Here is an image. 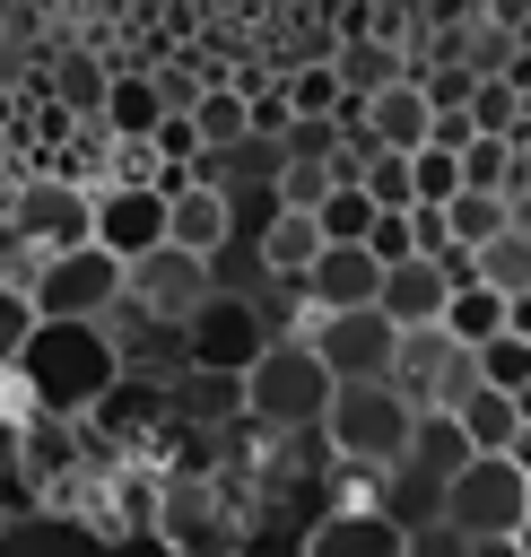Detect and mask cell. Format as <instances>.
<instances>
[{"instance_id":"obj_30","label":"cell","mask_w":531,"mask_h":557,"mask_svg":"<svg viewBox=\"0 0 531 557\" xmlns=\"http://www.w3.org/2000/svg\"><path fill=\"white\" fill-rule=\"evenodd\" d=\"M479 383L505 392V400H522V392H531V339H514V331L487 339V348H479Z\"/></svg>"},{"instance_id":"obj_5","label":"cell","mask_w":531,"mask_h":557,"mask_svg":"<svg viewBox=\"0 0 531 557\" xmlns=\"http://www.w3.org/2000/svg\"><path fill=\"white\" fill-rule=\"evenodd\" d=\"M444 522H453L461 540H522V531H531V470H522L514 453H479V461L453 479Z\"/></svg>"},{"instance_id":"obj_20","label":"cell","mask_w":531,"mask_h":557,"mask_svg":"<svg viewBox=\"0 0 531 557\" xmlns=\"http://www.w3.org/2000/svg\"><path fill=\"white\" fill-rule=\"evenodd\" d=\"M44 96L70 113V122H104V96H113V70L96 52H61V70L44 78Z\"/></svg>"},{"instance_id":"obj_10","label":"cell","mask_w":531,"mask_h":557,"mask_svg":"<svg viewBox=\"0 0 531 557\" xmlns=\"http://www.w3.org/2000/svg\"><path fill=\"white\" fill-rule=\"evenodd\" d=\"M165 244H174V200L157 183H104L96 191V252H113L131 270V261H148Z\"/></svg>"},{"instance_id":"obj_28","label":"cell","mask_w":531,"mask_h":557,"mask_svg":"<svg viewBox=\"0 0 531 557\" xmlns=\"http://www.w3.org/2000/svg\"><path fill=\"white\" fill-rule=\"evenodd\" d=\"M522 104H531V96H522L514 78H479V96H470V131H479V139H514V131H522Z\"/></svg>"},{"instance_id":"obj_26","label":"cell","mask_w":531,"mask_h":557,"mask_svg":"<svg viewBox=\"0 0 531 557\" xmlns=\"http://www.w3.org/2000/svg\"><path fill=\"white\" fill-rule=\"evenodd\" d=\"M444 331H453L461 348H487V339H505V296H496V287H453V305H444Z\"/></svg>"},{"instance_id":"obj_37","label":"cell","mask_w":531,"mask_h":557,"mask_svg":"<svg viewBox=\"0 0 531 557\" xmlns=\"http://www.w3.org/2000/svg\"><path fill=\"white\" fill-rule=\"evenodd\" d=\"M17 453H26V426H9V418H0V470H17Z\"/></svg>"},{"instance_id":"obj_23","label":"cell","mask_w":531,"mask_h":557,"mask_svg":"<svg viewBox=\"0 0 531 557\" xmlns=\"http://www.w3.org/2000/svg\"><path fill=\"white\" fill-rule=\"evenodd\" d=\"M192 131H200V148H209V157L244 148V139H252V96H244V87H209V96L192 104Z\"/></svg>"},{"instance_id":"obj_12","label":"cell","mask_w":531,"mask_h":557,"mask_svg":"<svg viewBox=\"0 0 531 557\" xmlns=\"http://www.w3.org/2000/svg\"><path fill=\"white\" fill-rule=\"evenodd\" d=\"M305 557H409V531L383 505H322L305 531Z\"/></svg>"},{"instance_id":"obj_40","label":"cell","mask_w":531,"mask_h":557,"mask_svg":"<svg viewBox=\"0 0 531 557\" xmlns=\"http://www.w3.org/2000/svg\"><path fill=\"white\" fill-rule=\"evenodd\" d=\"M244 557H270V548H252V540H244ZM287 557H305V540H296V548H287Z\"/></svg>"},{"instance_id":"obj_2","label":"cell","mask_w":531,"mask_h":557,"mask_svg":"<svg viewBox=\"0 0 531 557\" xmlns=\"http://www.w3.org/2000/svg\"><path fill=\"white\" fill-rule=\"evenodd\" d=\"M331 400H339V383L305 339H270L252 357V374H244V418L261 435H305V426L331 418Z\"/></svg>"},{"instance_id":"obj_13","label":"cell","mask_w":531,"mask_h":557,"mask_svg":"<svg viewBox=\"0 0 531 557\" xmlns=\"http://www.w3.org/2000/svg\"><path fill=\"white\" fill-rule=\"evenodd\" d=\"M305 296H313V313H366V305H383V261L366 244H322V261L305 270Z\"/></svg>"},{"instance_id":"obj_33","label":"cell","mask_w":531,"mask_h":557,"mask_svg":"<svg viewBox=\"0 0 531 557\" xmlns=\"http://www.w3.org/2000/svg\"><path fill=\"white\" fill-rule=\"evenodd\" d=\"M366 252H374L383 270H400V261H418V218H374V235H366Z\"/></svg>"},{"instance_id":"obj_31","label":"cell","mask_w":531,"mask_h":557,"mask_svg":"<svg viewBox=\"0 0 531 557\" xmlns=\"http://www.w3.org/2000/svg\"><path fill=\"white\" fill-rule=\"evenodd\" d=\"M409 174H418V209H453L461 200V157L453 148H418Z\"/></svg>"},{"instance_id":"obj_36","label":"cell","mask_w":531,"mask_h":557,"mask_svg":"<svg viewBox=\"0 0 531 557\" xmlns=\"http://www.w3.org/2000/svg\"><path fill=\"white\" fill-rule=\"evenodd\" d=\"M505 331H514V339H531V296H505Z\"/></svg>"},{"instance_id":"obj_35","label":"cell","mask_w":531,"mask_h":557,"mask_svg":"<svg viewBox=\"0 0 531 557\" xmlns=\"http://www.w3.org/2000/svg\"><path fill=\"white\" fill-rule=\"evenodd\" d=\"M409 557H470V540H461L453 522H427V531L409 540Z\"/></svg>"},{"instance_id":"obj_3","label":"cell","mask_w":531,"mask_h":557,"mask_svg":"<svg viewBox=\"0 0 531 557\" xmlns=\"http://www.w3.org/2000/svg\"><path fill=\"white\" fill-rule=\"evenodd\" d=\"M409 426H418V409H409L392 383H339V400H331V418H322L339 470H366V479H392V470L409 461Z\"/></svg>"},{"instance_id":"obj_14","label":"cell","mask_w":531,"mask_h":557,"mask_svg":"<svg viewBox=\"0 0 531 557\" xmlns=\"http://www.w3.org/2000/svg\"><path fill=\"white\" fill-rule=\"evenodd\" d=\"M17 470H26V479H35V496L52 505L61 487H78V479L96 470V453H87V435H78L70 418H35V426H26V453H17Z\"/></svg>"},{"instance_id":"obj_18","label":"cell","mask_w":531,"mask_h":557,"mask_svg":"<svg viewBox=\"0 0 531 557\" xmlns=\"http://www.w3.org/2000/svg\"><path fill=\"white\" fill-rule=\"evenodd\" d=\"M226 244H235V209H226V191H209V183L174 191V252H200V261H218Z\"/></svg>"},{"instance_id":"obj_41","label":"cell","mask_w":531,"mask_h":557,"mask_svg":"<svg viewBox=\"0 0 531 557\" xmlns=\"http://www.w3.org/2000/svg\"><path fill=\"white\" fill-rule=\"evenodd\" d=\"M522 557H531V531H522Z\"/></svg>"},{"instance_id":"obj_38","label":"cell","mask_w":531,"mask_h":557,"mask_svg":"<svg viewBox=\"0 0 531 557\" xmlns=\"http://www.w3.org/2000/svg\"><path fill=\"white\" fill-rule=\"evenodd\" d=\"M470 557H522V540H470Z\"/></svg>"},{"instance_id":"obj_7","label":"cell","mask_w":531,"mask_h":557,"mask_svg":"<svg viewBox=\"0 0 531 557\" xmlns=\"http://www.w3.org/2000/svg\"><path fill=\"white\" fill-rule=\"evenodd\" d=\"M305 348L331 366V383H392V366H400V331L383 322V305H366V313H313Z\"/></svg>"},{"instance_id":"obj_6","label":"cell","mask_w":531,"mask_h":557,"mask_svg":"<svg viewBox=\"0 0 531 557\" xmlns=\"http://www.w3.org/2000/svg\"><path fill=\"white\" fill-rule=\"evenodd\" d=\"M122 287H131V270L113 261V252H61V261H35V278H26V305H35V322H113V305H122Z\"/></svg>"},{"instance_id":"obj_21","label":"cell","mask_w":531,"mask_h":557,"mask_svg":"<svg viewBox=\"0 0 531 557\" xmlns=\"http://www.w3.org/2000/svg\"><path fill=\"white\" fill-rule=\"evenodd\" d=\"M252 252H261V270H270V278H305V270L322 261V226H313L305 209H279V218H270V235H261Z\"/></svg>"},{"instance_id":"obj_29","label":"cell","mask_w":531,"mask_h":557,"mask_svg":"<svg viewBox=\"0 0 531 557\" xmlns=\"http://www.w3.org/2000/svg\"><path fill=\"white\" fill-rule=\"evenodd\" d=\"M374 218H383V209L366 200V183H348V191H331V200L313 209V226H322V244H366V235H374Z\"/></svg>"},{"instance_id":"obj_25","label":"cell","mask_w":531,"mask_h":557,"mask_svg":"<svg viewBox=\"0 0 531 557\" xmlns=\"http://www.w3.org/2000/svg\"><path fill=\"white\" fill-rule=\"evenodd\" d=\"M505 226H514V209H505L496 191H461V200L444 209V235H453L461 252H487V244H496Z\"/></svg>"},{"instance_id":"obj_1","label":"cell","mask_w":531,"mask_h":557,"mask_svg":"<svg viewBox=\"0 0 531 557\" xmlns=\"http://www.w3.org/2000/svg\"><path fill=\"white\" fill-rule=\"evenodd\" d=\"M26 392H35V418H87L113 383H122V348L104 322H35L26 357H17Z\"/></svg>"},{"instance_id":"obj_24","label":"cell","mask_w":531,"mask_h":557,"mask_svg":"<svg viewBox=\"0 0 531 557\" xmlns=\"http://www.w3.org/2000/svg\"><path fill=\"white\" fill-rule=\"evenodd\" d=\"M453 418H461L470 453H514V435H522V409H514L505 392H487V383H479V392H470V400H461Z\"/></svg>"},{"instance_id":"obj_39","label":"cell","mask_w":531,"mask_h":557,"mask_svg":"<svg viewBox=\"0 0 531 557\" xmlns=\"http://www.w3.org/2000/svg\"><path fill=\"white\" fill-rule=\"evenodd\" d=\"M514 461H522V470H531V426H522V435H514Z\"/></svg>"},{"instance_id":"obj_11","label":"cell","mask_w":531,"mask_h":557,"mask_svg":"<svg viewBox=\"0 0 531 557\" xmlns=\"http://www.w3.org/2000/svg\"><path fill=\"white\" fill-rule=\"evenodd\" d=\"M261 348H270V331H261L252 296H209V305L192 313V331H183V357H192L200 374H252Z\"/></svg>"},{"instance_id":"obj_4","label":"cell","mask_w":531,"mask_h":557,"mask_svg":"<svg viewBox=\"0 0 531 557\" xmlns=\"http://www.w3.org/2000/svg\"><path fill=\"white\" fill-rule=\"evenodd\" d=\"M157 531L174 557H244L252 505L235 496V479H157Z\"/></svg>"},{"instance_id":"obj_17","label":"cell","mask_w":531,"mask_h":557,"mask_svg":"<svg viewBox=\"0 0 531 557\" xmlns=\"http://www.w3.org/2000/svg\"><path fill=\"white\" fill-rule=\"evenodd\" d=\"M470 461H479V453H470L461 418H453V409H418V426H409V470H418V479H435V487H453Z\"/></svg>"},{"instance_id":"obj_34","label":"cell","mask_w":531,"mask_h":557,"mask_svg":"<svg viewBox=\"0 0 531 557\" xmlns=\"http://www.w3.org/2000/svg\"><path fill=\"white\" fill-rule=\"evenodd\" d=\"M44 496H35V479L26 470H0V522H17V513H35Z\"/></svg>"},{"instance_id":"obj_19","label":"cell","mask_w":531,"mask_h":557,"mask_svg":"<svg viewBox=\"0 0 531 557\" xmlns=\"http://www.w3.org/2000/svg\"><path fill=\"white\" fill-rule=\"evenodd\" d=\"M157 122H165V87H157V70H113L104 131H113V139H157Z\"/></svg>"},{"instance_id":"obj_8","label":"cell","mask_w":531,"mask_h":557,"mask_svg":"<svg viewBox=\"0 0 531 557\" xmlns=\"http://www.w3.org/2000/svg\"><path fill=\"white\" fill-rule=\"evenodd\" d=\"M218 296V261H200V252H148V261H131V287H122V305L131 313H148V322H165V331H192V313Z\"/></svg>"},{"instance_id":"obj_15","label":"cell","mask_w":531,"mask_h":557,"mask_svg":"<svg viewBox=\"0 0 531 557\" xmlns=\"http://www.w3.org/2000/svg\"><path fill=\"white\" fill-rule=\"evenodd\" d=\"M444 305H453V278H444L435 261L383 270V322H392V331H444Z\"/></svg>"},{"instance_id":"obj_16","label":"cell","mask_w":531,"mask_h":557,"mask_svg":"<svg viewBox=\"0 0 531 557\" xmlns=\"http://www.w3.org/2000/svg\"><path fill=\"white\" fill-rule=\"evenodd\" d=\"M366 131H374V148H392V157H418V148L435 139V104H427V87H418V78L383 87V96L366 104Z\"/></svg>"},{"instance_id":"obj_32","label":"cell","mask_w":531,"mask_h":557,"mask_svg":"<svg viewBox=\"0 0 531 557\" xmlns=\"http://www.w3.org/2000/svg\"><path fill=\"white\" fill-rule=\"evenodd\" d=\"M26 339H35V305H26V287H0V366H17Z\"/></svg>"},{"instance_id":"obj_27","label":"cell","mask_w":531,"mask_h":557,"mask_svg":"<svg viewBox=\"0 0 531 557\" xmlns=\"http://www.w3.org/2000/svg\"><path fill=\"white\" fill-rule=\"evenodd\" d=\"M479 261V287H496V296H531V235L522 226H505L487 252H470Z\"/></svg>"},{"instance_id":"obj_22","label":"cell","mask_w":531,"mask_h":557,"mask_svg":"<svg viewBox=\"0 0 531 557\" xmlns=\"http://www.w3.org/2000/svg\"><path fill=\"white\" fill-rule=\"evenodd\" d=\"M444 496H453V487H435V479H418L409 461H400L392 479H374V505H383V513H392V522H400L409 540H418L427 522H444Z\"/></svg>"},{"instance_id":"obj_9","label":"cell","mask_w":531,"mask_h":557,"mask_svg":"<svg viewBox=\"0 0 531 557\" xmlns=\"http://www.w3.org/2000/svg\"><path fill=\"white\" fill-rule=\"evenodd\" d=\"M9 218H17V235H26L35 261H61V252H87L96 244V191H78L61 174H35Z\"/></svg>"}]
</instances>
